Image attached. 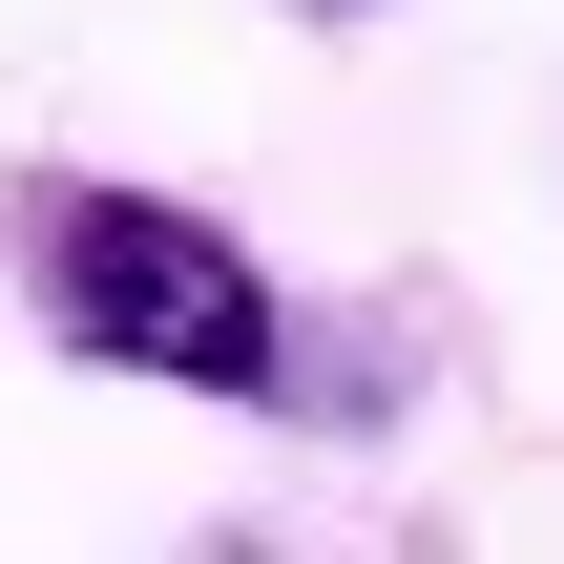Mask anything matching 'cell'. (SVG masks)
<instances>
[{"instance_id": "2", "label": "cell", "mask_w": 564, "mask_h": 564, "mask_svg": "<svg viewBox=\"0 0 564 564\" xmlns=\"http://www.w3.org/2000/svg\"><path fill=\"white\" fill-rule=\"evenodd\" d=\"M314 21H356V0H314Z\"/></svg>"}, {"instance_id": "1", "label": "cell", "mask_w": 564, "mask_h": 564, "mask_svg": "<svg viewBox=\"0 0 564 564\" xmlns=\"http://www.w3.org/2000/svg\"><path fill=\"white\" fill-rule=\"evenodd\" d=\"M21 293L84 377H147V398H293V293L251 272V230L167 209V188H21Z\"/></svg>"}]
</instances>
